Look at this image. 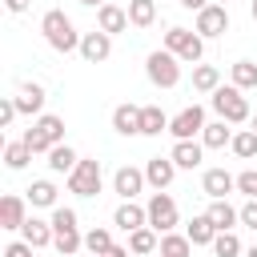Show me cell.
<instances>
[{
	"instance_id": "obj_16",
	"label": "cell",
	"mask_w": 257,
	"mask_h": 257,
	"mask_svg": "<svg viewBox=\"0 0 257 257\" xmlns=\"http://www.w3.org/2000/svg\"><path fill=\"white\" fill-rule=\"evenodd\" d=\"M112 128L120 137H137L141 133V104H116L112 108Z\"/></svg>"
},
{
	"instance_id": "obj_26",
	"label": "cell",
	"mask_w": 257,
	"mask_h": 257,
	"mask_svg": "<svg viewBox=\"0 0 257 257\" xmlns=\"http://www.w3.org/2000/svg\"><path fill=\"white\" fill-rule=\"evenodd\" d=\"M128 249L137 253V257H145V253H153V249H161V233L157 229H137V233H128Z\"/></svg>"
},
{
	"instance_id": "obj_40",
	"label": "cell",
	"mask_w": 257,
	"mask_h": 257,
	"mask_svg": "<svg viewBox=\"0 0 257 257\" xmlns=\"http://www.w3.org/2000/svg\"><path fill=\"white\" fill-rule=\"evenodd\" d=\"M181 8H189V12H205L209 0H181Z\"/></svg>"
},
{
	"instance_id": "obj_24",
	"label": "cell",
	"mask_w": 257,
	"mask_h": 257,
	"mask_svg": "<svg viewBox=\"0 0 257 257\" xmlns=\"http://www.w3.org/2000/svg\"><path fill=\"white\" fill-rule=\"evenodd\" d=\"M185 237H189L193 245H213V241H217V225L201 213V217H193V221L185 225Z\"/></svg>"
},
{
	"instance_id": "obj_9",
	"label": "cell",
	"mask_w": 257,
	"mask_h": 257,
	"mask_svg": "<svg viewBox=\"0 0 257 257\" xmlns=\"http://www.w3.org/2000/svg\"><path fill=\"white\" fill-rule=\"evenodd\" d=\"M193 32H197L201 40L229 32V8H225V4H209L205 12H197V28H193Z\"/></svg>"
},
{
	"instance_id": "obj_21",
	"label": "cell",
	"mask_w": 257,
	"mask_h": 257,
	"mask_svg": "<svg viewBox=\"0 0 257 257\" xmlns=\"http://www.w3.org/2000/svg\"><path fill=\"white\" fill-rule=\"evenodd\" d=\"M205 217H209V221L217 225V233H233V225L241 221V209H233L229 201H213Z\"/></svg>"
},
{
	"instance_id": "obj_33",
	"label": "cell",
	"mask_w": 257,
	"mask_h": 257,
	"mask_svg": "<svg viewBox=\"0 0 257 257\" xmlns=\"http://www.w3.org/2000/svg\"><path fill=\"white\" fill-rule=\"evenodd\" d=\"M241 161H253L257 157V133L253 128H241V133H233V145H229Z\"/></svg>"
},
{
	"instance_id": "obj_12",
	"label": "cell",
	"mask_w": 257,
	"mask_h": 257,
	"mask_svg": "<svg viewBox=\"0 0 257 257\" xmlns=\"http://www.w3.org/2000/svg\"><path fill=\"white\" fill-rule=\"evenodd\" d=\"M112 225H116V229H124V233H137V229H145V225H149V209H141L137 201H120V205H116V213H112Z\"/></svg>"
},
{
	"instance_id": "obj_20",
	"label": "cell",
	"mask_w": 257,
	"mask_h": 257,
	"mask_svg": "<svg viewBox=\"0 0 257 257\" xmlns=\"http://www.w3.org/2000/svg\"><path fill=\"white\" fill-rule=\"evenodd\" d=\"M20 233H24V241H28L32 249H44V245H52V241H56V233H52V221H40V217H28Z\"/></svg>"
},
{
	"instance_id": "obj_13",
	"label": "cell",
	"mask_w": 257,
	"mask_h": 257,
	"mask_svg": "<svg viewBox=\"0 0 257 257\" xmlns=\"http://www.w3.org/2000/svg\"><path fill=\"white\" fill-rule=\"evenodd\" d=\"M173 177H177V165H173V157H153L149 165H145V181L161 193V189H169L173 185Z\"/></svg>"
},
{
	"instance_id": "obj_31",
	"label": "cell",
	"mask_w": 257,
	"mask_h": 257,
	"mask_svg": "<svg viewBox=\"0 0 257 257\" xmlns=\"http://www.w3.org/2000/svg\"><path fill=\"white\" fill-rule=\"evenodd\" d=\"M193 241L185 233H161V257H189Z\"/></svg>"
},
{
	"instance_id": "obj_2",
	"label": "cell",
	"mask_w": 257,
	"mask_h": 257,
	"mask_svg": "<svg viewBox=\"0 0 257 257\" xmlns=\"http://www.w3.org/2000/svg\"><path fill=\"white\" fill-rule=\"evenodd\" d=\"M24 145H28L32 153H52L56 145H64V120L52 116V112L36 116V124L24 133Z\"/></svg>"
},
{
	"instance_id": "obj_19",
	"label": "cell",
	"mask_w": 257,
	"mask_h": 257,
	"mask_svg": "<svg viewBox=\"0 0 257 257\" xmlns=\"http://www.w3.org/2000/svg\"><path fill=\"white\" fill-rule=\"evenodd\" d=\"M169 157H173V165H177V169H197V165H201V157H205V145H201V141H177Z\"/></svg>"
},
{
	"instance_id": "obj_5",
	"label": "cell",
	"mask_w": 257,
	"mask_h": 257,
	"mask_svg": "<svg viewBox=\"0 0 257 257\" xmlns=\"http://www.w3.org/2000/svg\"><path fill=\"white\" fill-rule=\"evenodd\" d=\"M165 48L177 56V60H185V64H197L201 56H205V40L197 36V32H189V28H169L165 32Z\"/></svg>"
},
{
	"instance_id": "obj_43",
	"label": "cell",
	"mask_w": 257,
	"mask_h": 257,
	"mask_svg": "<svg viewBox=\"0 0 257 257\" xmlns=\"http://www.w3.org/2000/svg\"><path fill=\"white\" fill-rule=\"evenodd\" d=\"M84 8H104V0H80Z\"/></svg>"
},
{
	"instance_id": "obj_6",
	"label": "cell",
	"mask_w": 257,
	"mask_h": 257,
	"mask_svg": "<svg viewBox=\"0 0 257 257\" xmlns=\"http://www.w3.org/2000/svg\"><path fill=\"white\" fill-rule=\"evenodd\" d=\"M100 181H104V173H100V161L96 157H80V165L68 173V189L76 197H96L100 193Z\"/></svg>"
},
{
	"instance_id": "obj_3",
	"label": "cell",
	"mask_w": 257,
	"mask_h": 257,
	"mask_svg": "<svg viewBox=\"0 0 257 257\" xmlns=\"http://www.w3.org/2000/svg\"><path fill=\"white\" fill-rule=\"evenodd\" d=\"M213 112H217L221 120H229V124H245V120H253L245 92L233 88V84H221V88L213 92Z\"/></svg>"
},
{
	"instance_id": "obj_36",
	"label": "cell",
	"mask_w": 257,
	"mask_h": 257,
	"mask_svg": "<svg viewBox=\"0 0 257 257\" xmlns=\"http://www.w3.org/2000/svg\"><path fill=\"white\" fill-rule=\"evenodd\" d=\"M16 96H0V128H8L12 120H16Z\"/></svg>"
},
{
	"instance_id": "obj_22",
	"label": "cell",
	"mask_w": 257,
	"mask_h": 257,
	"mask_svg": "<svg viewBox=\"0 0 257 257\" xmlns=\"http://www.w3.org/2000/svg\"><path fill=\"white\" fill-rule=\"evenodd\" d=\"M16 108H20L24 116H44V112H40V108H44V88H40V84H24L20 96H16Z\"/></svg>"
},
{
	"instance_id": "obj_1",
	"label": "cell",
	"mask_w": 257,
	"mask_h": 257,
	"mask_svg": "<svg viewBox=\"0 0 257 257\" xmlns=\"http://www.w3.org/2000/svg\"><path fill=\"white\" fill-rule=\"evenodd\" d=\"M40 32H44V40L56 48V52H80V32L72 28V20L60 12V8H48L44 12V20H40Z\"/></svg>"
},
{
	"instance_id": "obj_39",
	"label": "cell",
	"mask_w": 257,
	"mask_h": 257,
	"mask_svg": "<svg viewBox=\"0 0 257 257\" xmlns=\"http://www.w3.org/2000/svg\"><path fill=\"white\" fill-rule=\"evenodd\" d=\"M4 257H32V245H28V241H12V245L4 249Z\"/></svg>"
},
{
	"instance_id": "obj_41",
	"label": "cell",
	"mask_w": 257,
	"mask_h": 257,
	"mask_svg": "<svg viewBox=\"0 0 257 257\" xmlns=\"http://www.w3.org/2000/svg\"><path fill=\"white\" fill-rule=\"evenodd\" d=\"M4 8H8V12H24V8H28V0H4Z\"/></svg>"
},
{
	"instance_id": "obj_47",
	"label": "cell",
	"mask_w": 257,
	"mask_h": 257,
	"mask_svg": "<svg viewBox=\"0 0 257 257\" xmlns=\"http://www.w3.org/2000/svg\"><path fill=\"white\" fill-rule=\"evenodd\" d=\"M217 4H229V0H217Z\"/></svg>"
},
{
	"instance_id": "obj_28",
	"label": "cell",
	"mask_w": 257,
	"mask_h": 257,
	"mask_svg": "<svg viewBox=\"0 0 257 257\" xmlns=\"http://www.w3.org/2000/svg\"><path fill=\"white\" fill-rule=\"evenodd\" d=\"M193 88H197V92H209V96H213V92L221 88V72H217L213 64H197V68H193Z\"/></svg>"
},
{
	"instance_id": "obj_38",
	"label": "cell",
	"mask_w": 257,
	"mask_h": 257,
	"mask_svg": "<svg viewBox=\"0 0 257 257\" xmlns=\"http://www.w3.org/2000/svg\"><path fill=\"white\" fill-rule=\"evenodd\" d=\"M241 225H249V229H257V197L241 205Z\"/></svg>"
},
{
	"instance_id": "obj_46",
	"label": "cell",
	"mask_w": 257,
	"mask_h": 257,
	"mask_svg": "<svg viewBox=\"0 0 257 257\" xmlns=\"http://www.w3.org/2000/svg\"><path fill=\"white\" fill-rule=\"evenodd\" d=\"M253 133H257V112H253Z\"/></svg>"
},
{
	"instance_id": "obj_30",
	"label": "cell",
	"mask_w": 257,
	"mask_h": 257,
	"mask_svg": "<svg viewBox=\"0 0 257 257\" xmlns=\"http://www.w3.org/2000/svg\"><path fill=\"white\" fill-rule=\"evenodd\" d=\"M76 165H80V157H76L68 145H56V149L48 153V169H52V173H72Z\"/></svg>"
},
{
	"instance_id": "obj_25",
	"label": "cell",
	"mask_w": 257,
	"mask_h": 257,
	"mask_svg": "<svg viewBox=\"0 0 257 257\" xmlns=\"http://www.w3.org/2000/svg\"><path fill=\"white\" fill-rule=\"evenodd\" d=\"M28 205L32 209H56V185L52 181H32L28 185Z\"/></svg>"
},
{
	"instance_id": "obj_18",
	"label": "cell",
	"mask_w": 257,
	"mask_h": 257,
	"mask_svg": "<svg viewBox=\"0 0 257 257\" xmlns=\"http://www.w3.org/2000/svg\"><path fill=\"white\" fill-rule=\"evenodd\" d=\"M169 120H173V116H165L161 104H141V137H161V133H169Z\"/></svg>"
},
{
	"instance_id": "obj_29",
	"label": "cell",
	"mask_w": 257,
	"mask_h": 257,
	"mask_svg": "<svg viewBox=\"0 0 257 257\" xmlns=\"http://www.w3.org/2000/svg\"><path fill=\"white\" fill-rule=\"evenodd\" d=\"M157 20V4L153 0H128V24L133 28H149Z\"/></svg>"
},
{
	"instance_id": "obj_45",
	"label": "cell",
	"mask_w": 257,
	"mask_h": 257,
	"mask_svg": "<svg viewBox=\"0 0 257 257\" xmlns=\"http://www.w3.org/2000/svg\"><path fill=\"white\" fill-rule=\"evenodd\" d=\"M245 257H257V245H253V249H245Z\"/></svg>"
},
{
	"instance_id": "obj_17",
	"label": "cell",
	"mask_w": 257,
	"mask_h": 257,
	"mask_svg": "<svg viewBox=\"0 0 257 257\" xmlns=\"http://www.w3.org/2000/svg\"><path fill=\"white\" fill-rule=\"evenodd\" d=\"M24 221H28V213H24V197L8 193V197L0 201V229H24Z\"/></svg>"
},
{
	"instance_id": "obj_27",
	"label": "cell",
	"mask_w": 257,
	"mask_h": 257,
	"mask_svg": "<svg viewBox=\"0 0 257 257\" xmlns=\"http://www.w3.org/2000/svg\"><path fill=\"white\" fill-rule=\"evenodd\" d=\"M229 80H233V88H257V64L253 60H237V64H229Z\"/></svg>"
},
{
	"instance_id": "obj_37",
	"label": "cell",
	"mask_w": 257,
	"mask_h": 257,
	"mask_svg": "<svg viewBox=\"0 0 257 257\" xmlns=\"http://www.w3.org/2000/svg\"><path fill=\"white\" fill-rule=\"evenodd\" d=\"M237 189H241V193L253 201V197H257V169H245V173L237 177Z\"/></svg>"
},
{
	"instance_id": "obj_10",
	"label": "cell",
	"mask_w": 257,
	"mask_h": 257,
	"mask_svg": "<svg viewBox=\"0 0 257 257\" xmlns=\"http://www.w3.org/2000/svg\"><path fill=\"white\" fill-rule=\"evenodd\" d=\"M108 52H112V36H108V32L92 28V32H84V36H80V56H84L88 64L108 60Z\"/></svg>"
},
{
	"instance_id": "obj_42",
	"label": "cell",
	"mask_w": 257,
	"mask_h": 257,
	"mask_svg": "<svg viewBox=\"0 0 257 257\" xmlns=\"http://www.w3.org/2000/svg\"><path fill=\"white\" fill-rule=\"evenodd\" d=\"M128 253H133V249H124V245H112V249H108L104 257H128Z\"/></svg>"
},
{
	"instance_id": "obj_23",
	"label": "cell",
	"mask_w": 257,
	"mask_h": 257,
	"mask_svg": "<svg viewBox=\"0 0 257 257\" xmlns=\"http://www.w3.org/2000/svg\"><path fill=\"white\" fill-rule=\"evenodd\" d=\"M201 145L205 149H225V145H233V128H229V120H213V124H205V133H201Z\"/></svg>"
},
{
	"instance_id": "obj_35",
	"label": "cell",
	"mask_w": 257,
	"mask_h": 257,
	"mask_svg": "<svg viewBox=\"0 0 257 257\" xmlns=\"http://www.w3.org/2000/svg\"><path fill=\"white\" fill-rule=\"evenodd\" d=\"M213 253H217V257H241L245 249H241V237H237V233H217Z\"/></svg>"
},
{
	"instance_id": "obj_32",
	"label": "cell",
	"mask_w": 257,
	"mask_h": 257,
	"mask_svg": "<svg viewBox=\"0 0 257 257\" xmlns=\"http://www.w3.org/2000/svg\"><path fill=\"white\" fill-rule=\"evenodd\" d=\"M32 157H36V153H32V149H28L24 141H12V145L4 149V165H8L12 173H20V169H24V165H28Z\"/></svg>"
},
{
	"instance_id": "obj_11",
	"label": "cell",
	"mask_w": 257,
	"mask_h": 257,
	"mask_svg": "<svg viewBox=\"0 0 257 257\" xmlns=\"http://www.w3.org/2000/svg\"><path fill=\"white\" fill-rule=\"evenodd\" d=\"M201 189H205V197H209V201H225V197H229V189H237V177H233L229 169H205Z\"/></svg>"
},
{
	"instance_id": "obj_8",
	"label": "cell",
	"mask_w": 257,
	"mask_h": 257,
	"mask_svg": "<svg viewBox=\"0 0 257 257\" xmlns=\"http://www.w3.org/2000/svg\"><path fill=\"white\" fill-rule=\"evenodd\" d=\"M169 133H173L177 141H193L197 133H205V108H201V104L181 108V112L169 120Z\"/></svg>"
},
{
	"instance_id": "obj_44",
	"label": "cell",
	"mask_w": 257,
	"mask_h": 257,
	"mask_svg": "<svg viewBox=\"0 0 257 257\" xmlns=\"http://www.w3.org/2000/svg\"><path fill=\"white\" fill-rule=\"evenodd\" d=\"M249 16H253V20H257V0H249Z\"/></svg>"
},
{
	"instance_id": "obj_14",
	"label": "cell",
	"mask_w": 257,
	"mask_h": 257,
	"mask_svg": "<svg viewBox=\"0 0 257 257\" xmlns=\"http://www.w3.org/2000/svg\"><path fill=\"white\" fill-rule=\"evenodd\" d=\"M112 189H116L124 201H133V197L145 189V169H133V165L116 169V177H112Z\"/></svg>"
},
{
	"instance_id": "obj_34",
	"label": "cell",
	"mask_w": 257,
	"mask_h": 257,
	"mask_svg": "<svg viewBox=\"0 0 257 257\" xmlns=\"http://www.w3.org/2000/svg\"><path fill=\"white\" fill-rule=\"evenodd\" d=\"M84 249H88L92 257H104V253L112 249V233H108V229H88V233H84Z\"/></svg>"
},
{
	"instance_id": "obj_7",
	"label": "cell",
	"mask_w": 257,
	"mask_h": 257,
	"mask_svg": "<svg viewBox=\"0 0 257 257\" xmlns=\"http://www.w3.org/2000/svg\"><path fill=\"white\" fill-rule=\"evenodd\" d=\"M145 209H149V229L173 233V225H177V201H173L169 193H153Z\"/></svg>"
},
{
	"instance_id": "obj_4",
	"label": "cell",
	"mask_w": 257,
	"mask_h": 257,
	"mask_svg": "<svg viewBox=\"0 0 257 257\" xmlns=\"http://www.w3.org/2000/svg\"><path fill=\"white\" fill-rule=\"evenodd\" d=\"M145 72H149V80H153L157 88H177V80H181V60H177L169 48H157V52H149Z\"/></svg>"
},
{
	"instance_id": "obj_15",
	"label": "cell",
	"mask_w": 257,
	"mask_h": 257,
	"mask_svg": "<svg viewBox=\"0 0 257 257\" xmlns=\"http://www.w3.org/2000/svg\"><path fill=\"white\" fill-rule=\"evenodd\" d=\"M96 28H100V32H108V36L124 32V28H128V8H116V4L96 8Z\"/></svg>"
}]
</instances>
